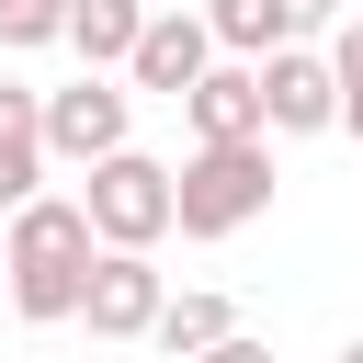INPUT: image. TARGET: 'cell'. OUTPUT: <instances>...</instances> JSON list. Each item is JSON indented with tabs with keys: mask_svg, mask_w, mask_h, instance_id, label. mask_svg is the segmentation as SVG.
<instances>
[{
	"mask_svg": "<svg viewBox=\"0 0 363 363\" xmlns=\"http://www.w3.org/2000/svg\"><path fill=\"white\" fill-rule=\"evenodd\" d=\"M79 272H91L79 193H34V204L0 216V295H11V318H34V329L79 318Z\"/></svg>",
	"mask_w": 363,
	"mask_h": 363,
	"instance_id": "obj_1",
	"label": "cell"
},
{
	"mask_svg": "<svg viewBox=\"0 0 363 363\" xmlns=\"http://www.w3.org/2000/svg\"><path fill=\"white\" fill-rule=\"evenodd\" d=\"M250 216H272V147H193L170 170V227L182 238H238Z\"/></svg>",
	"mask_w": 363,
	"mask_h": 363,
	"instance_id": "obj_2",
	"label": "cell"
},
{
	"mask_svg": "<svg viewBox=\"0 0 363 363\" xmlns=\"http://www.w3.org/2000/svg\"><path fill=\"white\" fill-rule=\"evenodd\" d=\"M79 216H91V250H159L170 238V170L147 147H113L79 182Z\"/></svg>",
	"mask_w": 363,
	"mask_h": 363,
	"instance_id": "obj_3",
	"label": "cell"
},
{
	"mask_svg": "<svg viewBox=\"0 0 363 363\" xmlns=\"http://www.w3.org/2000/svg\"><path fill=\"white\" fill-rule=\"evenodd\" d=\"M125 125H136V91H113L102 68H79L68 91H34V136H45V159H113L125 147Z\"/></svg>",
	"mask_w": 363,
	"mask_h": 363,
	"instance_id": "obj_4",
	"label": "cell"
},
{
	"mask_svg": "<svg viewBox=\"0 0 363 363\" xmlns=\"http://www.w3.org/2000/svg\"><path fill=\"white\" fill-rule=\"evenodd\" d=\"M159 261L147 250H91V272H79V329L91 340H147V318H159Z\"/></svg>",
	"mask_w": 363,
	"mask_h": 363,
	"instance_id": "obj_5",
	"label": "cell"
},
{
	"mask_svg": "<svg viewBox=\"0 0 363 363\" xmlns=\"http://www.w3.org/2000/svg\"><path fill=\"white\" fill-rule=\"evenodd\" d=\"M250 79H261V136H329L340 125V91H329L318 45H272Z\"/></svg>",
	"mask_w": 363,
	"mask_h": 363,
	"instance_id": "obj_6",
	"label": "cell"
},
{
	"mask_svg": "<svg viewBox=\"0 0 363 363\" xmlns=\"http://www.w3.org/2000/svg\"><path fill=\"white\" fill-rule=\"evenodd\" d=\"M204 68H216V45H204V23H193V11H147V23H136V45H125V79H136V91H159V102H182Z\"/></svg>",
	"mask_w": 363,
	"mask_h": 363,
	"instance_id": "obj_7",
	"label": "cell"
},
{
	"mask_svg": "<svg viewBox=\"0 0 363 363\" xmlns=\"http://www.w3.org/2000/svg\"><path fill=\"white\" fill-rule=\"evenodd\" d=\"M182 113H193V147H261V79H250L238 57H216V68L182 91Z\"/></svg>",
	"mask_w": 363,
	"mask_h": 363,
	"instance_id": "obj_8",
	"label": "cell"
},
{
	"mask_svg": "<svg viewBox=\"0 0 363 363\" xmlns=\"http://www.w3.org/2000/svg\"><path fill=\"white\" fill-rule=\"evenodd\" d=\"M45 193V136H34V91L0 79V216Z\"/></svg>",
	"mask_w": 363,
	"mask_h": 363,
	"instance_id": "obj_9",
	"label": "cell"
},
{
	"mask_svg": "<svg viewBox=\"0 0 363 363\" xmlns=\"http://www.w3.org/2000/svg\"><path fill=\"white\" fill-rule=\"evenodd\" d=\"M193 23H204V45H216V57H238V68H261L272 45H295L272 0H193Z\"/></svg>",
	"mask_w": 363,
	"mask_h": 363,
	"instance_id": "obj_10",
	"label": "cell"
},
{
	"mask_svg": "<svg viewBox=\"0 0 363 363\" xmlns=\"http://www.w3.org/2000/svg\"><path fill=\"white\" fill-rule=\"evenodd\" d=\"M227 329H238V306H227V295H204V284H193V295H159V318H147V340H159L170 363H193V352H216Z\"/></svg>",
	"mask_w": 363,
	"mask_h": 363,
	"instance_id": "obj_11",
	"label": "cell"
},
{
	"mask_svg": "<svg viewBox=\"0 0 363 363\" xmlns=\"http://www.w3.org/2000/svg\"><path fill=\"white\" fill-rule=\"evenodd\" d=\"M136 23H147V0H68V23H57V45H79V68H125V45H136Z\"/></svg>",
	"mask_w": 363,
	"mask_h": 363,
	"instance_id": "obj_12",
	"label": "cell"
},
{
	"mask_svg": "<svg viewBox=\"0 0 363 363\" xmlns=\"http://www.w3.org/2000/svg\"><path fill=\"white\" fill-rule=\"evenodd\" d=\"M68 0H0V45H57Z\"/></svg>",
	"mask_w": 363,
	"mask_h": 363,
	"instance_id": "obj_13",
	"label": "cell"
},
{
	"mask_svg": "<svg viewBox=\"0 0 363 363\" xmlns=\"http://www.w3.org/2000/svg\"><path fill=\"white\" fill-rule=\"evenodd\" d=\"M329 91H340V102H363V23H340V34H329Z\"/></svg>",
	"mask_w": 363,
	"mask_h": 363,
	"instance_id": "obj_14",
	"label": "cell"
},
{
	"mask_svg": "<svg viewBox=\"0 0 363 363\" xmlns=\"http://www.w3.org/2000/svg\"><path fill=\"white\" fill-rule=\"evenodd\" d=\"M193 363H272V340H250V329H227L216 352H193Z\"/></svg>",
	"mask_w": 363,
	"mask_h": 363,
	"instance_id": "obj_15",
	"label": "cell"
},
{
	"mask_svg": "<svg viewBox=\"0 0 363 363\" xmlns=\"http://www.w3.org/2000/svg\"><path fill=\"white\" fill-rule=\"evenodd\" d=\"M272 11H284V34H318V23L340 11V0H272Z\"/></svg>",
	"mask_w": 363,
	"mask_h": 363,
	"instance_id": "obj_16",
	"label": "cell"
},
{
	"mask_svg": "<svg viewBox=\"0 0 363 363\" xmlns=\"http://www.w3.org/2000/svg\"><path fill=\"white\" fill-rule=\"evenodd\" d=\"M340 136H363V102H340Z\"/></svg>",
	"mask_w": 363,
	"mask_h": 363,
	"instance_id": "obj_17",
	"label": "cell"
},
{
	"mask_svg": "<svg viewBox=\"0 0 363 363\" xmlns=\"http://www.w3.org/2000/svg\"><path fill=\"white\" fill-rule=\"evenodd\" d=\"M147 11H193V0H147Z\"/></svg>",
	"mask_w": 363,
	"mask_h": 363,
	"instance_id": "obj_18",
	"label": "cell"
},
{
	"mask_svg": "<svg viewBox=\"0 0 363 363\" xmlns=\"http://www.w3.org/2000/svg\"><path fill=\"white\" fill-rule=\"evenodd\" d=\"M340 363H363V340H352V352H340Z\"/></svg>",
	"mask_w": 363,
	"mask_h": 363,
	"instance_id": "obj_19",
	"label": "cell"
}]
</instances>
